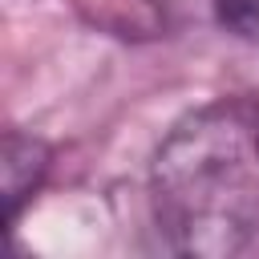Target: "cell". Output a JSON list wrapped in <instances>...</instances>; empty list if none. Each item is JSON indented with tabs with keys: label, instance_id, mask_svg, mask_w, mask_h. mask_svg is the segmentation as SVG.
Instances as JSON below:
<instances>
[{
	"label": "cell",
	"instance_id": "1",
	"mask_svg": "<svg viewBox=\"0 0 259 259\" xmlns=\"http://www.w3.org/2000/svg\"><path fill=\"white\" fill-rule=\"evenodd\" d=\"M150 210L178 255H239L259 231V105L219 97L186 113L150 162Z\"/></svg>",
	"mask_w": 259,
	"mask_h": 259
},
{
	"label": "cell",
	"instance_id": "2",
	"mask_svg": "<svg viewBox=\"0 0 259 259\" xmlns=\"http://www.w3.org/2000/svg\"><path fill=\"white\" fill-rule=\"evenodd\" d=\"M49 146L32 134H4V150H0V170H4V206H8V223H16L20 206L40 190L45 174H49Z\"/></svg>",
	"mask_w": 259,
	"mask_h": 259
},
{
	"label": "cell",
	"instance_id": "3",
	"mask_svg": "<svg viewBox=\"0 0 259 259\" xmlns=\"http://www.w3.org/2000/svg\"><path fill=\"white\" fill-rule=\"evenodd\" d=\"M219 24L251 45H259V0H210Z\"/></svg>",
	"mask_w": 259,
	"mask_h": 259
}]
</instances>
